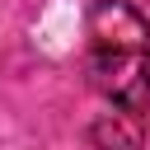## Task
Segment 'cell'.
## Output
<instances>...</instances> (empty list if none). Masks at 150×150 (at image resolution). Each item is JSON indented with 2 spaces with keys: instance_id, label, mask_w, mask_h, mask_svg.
<instances>
[{
  "instance_id": "6da1fadb",
  "label": "cell",
  "mask_w": 150,
  "mask_h": 150,
  "mask_svg": "<svg viewBox=\"0 0 150 150\" xmlns=\"http://www.w3.org/2000/svg\"><path fill=\"white\" fill-rule=\"evenodd\" d=\"M84 33L89 84L122 112H150V19L131 0H98Z\"/></svg>"
}]
</instances>
